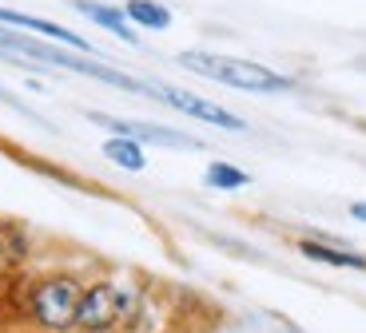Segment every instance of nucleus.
<instances>
[{
    "label": "nucleus",
    "mask_w": 366,
    "mask_h": 333,
    "mask_svg": "<svg viewBox=\"0 0 366 333\" xmlns=\"http://www.w3.org/2000/svg\"><path fill=\"white\" fill-rule=\"evenodd\" d=\"M88 119L96 127H108L112 135L136 139V143H159V147H179V151H199V139L183 135V131H172V127L159 123H136V119H119V116H104V111H88Z\"/></svg>",
    "instance_id": "6"
},
{
    "label": "nucleus",
    "mask_w": 366,
    "mask_h": 333,
    "mask_svg": "<svg viewBox=\"0 0 366 333\" xmlns=\"http://www.w3.org/2000/svg\"><path fill=\"white\" fill-rule=\"evenodd\" d=\"M132 297L112 282H96L80 294V309H76V329L84 333H108L112 325H119V317L128 314Z\"/></svg>",
    "instance_id": "4"
},
{
    "label": "nucleus",
    "mask_w": 366,
    "mask_h": 333,
    "mask_svg": "<svg viewBox=\"0 0 366 333\" xmlns=\"http://www.w3.org/2000/svg\"><path fill=\"white\" fill-rule=\"evenodd\" d=\"M104 155H108L116 167H124V171H144V143H136V139H124V135H116V139H108L104 143Z\"/></svg>",
    "instance_id": "12"
},
{
    "label": "nucleus",
    "mask_w": 366,
    "mask_h": 333,
    "mask_svg": "<svg viewBox=\"0 0 366 333\" xmlns=\"http://www.w3.org/2000/svg\"><path fill=\"white\" fill-rule=\"evenodd\" d=\"M279 333H299V329H279Z\"/></svg>",
    "instance_id": "15"
},
{
    "label": "nucleus",
    "mask_w": 366,
    "mask_h": 333,
    "mask_svg": "<svg viewBox=\"0 0 366 333\" xmlns=\"http://www.w3.org/2000/svg\"><path fill=\"white\" fill-rule=\"evenodd\" d=\"M179 68L203 76V80H215V83H227V88H239V91H255V96H279V91H291L295 80L283 72H274L267 63H255V60H239V56H219V52H179L175 56Z\"/></svg>",
    "instance_id": "2"
},
{
    "label": "nucleus",
    "mask_w": 366,
    "mask_h": 333,
    "mask_svg": "<svg viewBox=\"0 0 366 333\" xmlns=\"http://www.w3.org/2000/svg\"><path fill=\"white\" fill-rule=\"evenodd\" d=\"M72 9L80 12V16H88L92 24L108 28L112 36H119L124 44H132V48L139 44V36L132 32V24H128V16H124V9H112V4H104V0H72Z\"/></svg>",
    "instance_id": "9"
},
{
    "label": "nucleus",
    "mask_w": 366,
    "mask_h": 333,
    "mask_svg": "<svg viewBox=\"0 0 366 333\" xmlns=\"http://www.w3.org/2000/svg\"><path fill=\"white\" fill-rule=\"evenodd\" d=\"M152 99H164L167 108L183 111V116H192V119H203L211 127H223V131H247V123L235 111L219 108V103H211L203 96H192V91H183V88H172V83H152Z\"/></svg>",
    "instance_id": "5"
},
{
    "label": "nucleus",
    "mask_w": 366,
    "mask_h": 333,
    "mask_svg": "<svg viewBox=\"0 0 366 333\" xmlns=\"http://www.w3.org/2000/svg\"><path fill=\"white\" fill-rule=\"evenodd\" d=\"M0 52L12 56V60H36L44 68H60V72H76V76H88V80H100L112 83V88H124V91H139V96H152V83L136 80V76L119 72L104 60H92L88 52H64V48L48 44L40 36H28V32H12L9 24H0Z\"/></svg>",
    "instance_id": "1"
},
{
    "label": "nucleus",
    "mask_w": 366,
    "mask_h": 333,
    "mask_svg": "<svg viewBox=\"0 0 366 333\" xmlns=\"http://www.w3.org/2000/svg\"><path fill=\"white\" fill-rule=\"evenodd\" d=\"M350 218H358V222H366V203H350Z\"/></svg>",
    "instance_id": "14"
},
{
    "label": "nucleus",
    "mask_w": 366,
    "mask_h": 333,
    "mask_svg": "<svg viewBox=\"0 0 366 333\" xmlns=\"http://www.w3.org/2000/svg\"><path fill=\"white\" fill-rule=\"evenodd\" d=\"M80 282L72 274H52V278L36 282L28 294V317L44 325L48 333H68L76 329V309H80Z\"/></svg>",
    "instance_id": "3"
},
{
    "label": "nucleus",
    "mask_w": 366,
    "mask_h": 333,
    "mask_svg": "<svg viewBox=\"0 0 366 333\" xmlns=\"http://www.w3.org/2000/svg\"><path fill=\"white\" fill-rule=\"evenodd\" d=\"M299 254L322 266H339V270H362L366 274V254L350 250V246H335L322 242V238H299Z\"/></svg>",
    "instance_id": "8"
},
{
    "label": "nucleus",
    "mask_w": 366,
    "mask_h": 333,
    "mask_svg": "<svg viewBox=\"0 0 366 333\" xmlns=\"http://www.w3.org/2000/svg\"><path fill=\"white\" fill-rule=\"evenodd\" d=\"M0 24L9 28H28L32 36H44V40H56V44L72 48V52H88L92 56V44L76 32H68L64 24H56V20H44V16H28V12H12V9H0Z\"/></svg>",
    "instance_id": "7"
},
{
    "label": "nucleus",
    "mask_w": 366,
    "mask_h": 333,
    "mask_svg": "<svg viewBox=\"0 0 366 333\" xmlns=\"http://www.w3.org/2000/svg\"><path fill=\"white\" fill-rule=\"evenodd\" d=\"M28 333H32V329H28ZM40 333H48V329H40Z\"/></svg>",
    "instance_id": "16"
},
{
    "label": "nucleus",
    "mask_w": 366,
    "mask_h": 333,
    "mask_svg": "<svg viewBox=\"0 0 366 333\" xmlns=\"http://www.w3.org/2000/svg\"><path fill=\"white\" fill-rule=\"evenodd\" d=\"M203 183H207L211 190H239V187H247L251 183V175L239 171V167H231V163H223V159H215V163H207Z\"/></svg>",
    "instance_id": "13"
},
{
    "label": "nucleus",
    "mask_w": 366,
    "mask_h": 333,
    "mask_svg": "<svg viewBox=\"0 0 366 333\" xmlns=\"http://www.w3.org/2000/svg\"><path fill=\"white\" fill-rule=\"evenodd\" d=\"M124 16H128V24H139L144 32L172 28V12L164 4H156V0H124Z\"/></svg>",
    "instance_id": "11"
},
{
    "label": "nucleus",
    "mask_w": 366,
    "mask_h": 333,
    "mask_svg": "<svg viewBox=\"0 0 366 333\" xmlns=\"http://www.w3.org/2000/svg\"><path fill=\"white\" fill-rule=\"evenodd\" d=\"M32 254V242H28L24 226L20 222H0V282L12 278Z\"/></svg>",
    "instance_id": "10"
}]
</instances>
